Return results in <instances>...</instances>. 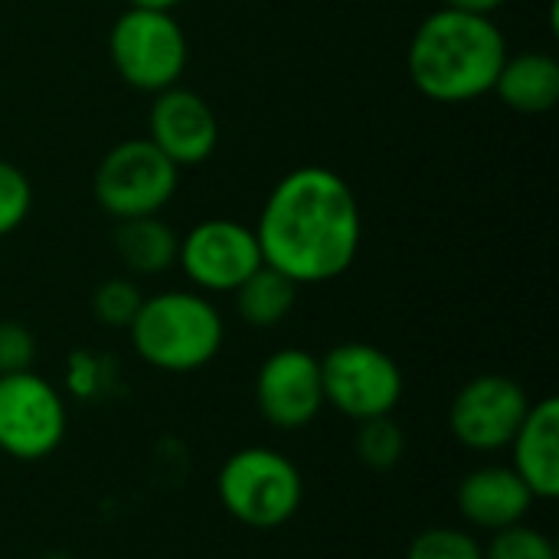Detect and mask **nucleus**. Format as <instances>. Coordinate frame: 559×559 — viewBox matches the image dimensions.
Masks as SVG:
<instances>
[{
  "label": "nucleus",
  "instance_id": "obj_1",
  "mask_svg": "<svg viewBox=\"0 0 559 559\" xmlns=\"http://www.w3.org/2000/svg\"><path fill=\"white\" fill-rule=\"evenodd\" d=\"M364 219L350 183L328 167L285 174L259 216L262 262L298 285L341 278L360 252Z\"/></svg>",
  "mask_w": 559,
  "mask_h": 559
},
{
  "label": "nucleus",
  "instance_id": "obj_2",
  "mask_svg": "<svg viewBox=\"0 0 559 559\" xmlns=\"http://www.w3.org/2000/svg\"><path fill=\"white\" fill-rule=\"evenodd\" d=\"M504 59L508 43L491 16L442 7L419 23L406 66L426 98L462 105L495 88Z\"/></svg>",
  "mask_w": 559,
  "mask_h": 559
},
{
  "label": "nucleus",
  "instance_id": "obj_3",
  "mask_svg": "<svg viewBox=\"0 0 559 559\" xmlns=\"http://www.w3.org/2000/svg\"><path fill=\"white\" fill-rule=\"evenodd\" d=\"M128 334L144 364L164 373H193L219 354L226 328L210 298L164 292L141 301Z\"/></svg>",
  "mask_w": 559,
  "mask_h": 559
},
{
  "label": "nucleus",
  "instance_id": "obj_4",
  "mask_svg": "<svg viewBox=\"0 0 559 559\" xmlns=\"http://www.w3.org/2000/svg\"><path fill=\"white\" fill-rule=\"evenodd\" d=\"M216 495L239 524L252 531H275L301 511L305 478L288 455L249 445L223 462Z\"/></svg>",
  "mask_w": 559,
  "mask_h": 559
},
{
  "label": "nucleus",
  "instance_id": "obj_5",
  "mask_svg": "<svg viewBox=\"0 0 559 559\" xmlns=\"http://www.w3.org/2000/svg\"><path fill=\"white\" fill-rule=\"evenodd\" d=\"M118 75L138 92L174 88L187 69V36L170 10H124L108 36Z\"/></svg>",
  "mask_w": 559,
  "mask_h": 559
},
{
  "label": "nucleus",
  "instance_id": "obj_6",
  "mask_svg": "<svg viewBox=\"0 0 559 559\" xmlns=\"http://www.w3.org/2000/svg\"><path fill=\"white\" fill-rule=\"evenodd\" d=\"M321 386L328 406L354 423H364L396 413L403 400V370L386 350L364 341H347L324 354Z\"/></svg>",
  "mask_w": 559,
  "mask_h": 559
},
{
  "label": "nucleus",
  "instance_id": "obj_7",
  "mask_svg": "<svg viewBox=\"0 0 559 559\" xmlns=\"http://www.w3.org/2000/svg\"><path fill=\"white\" fill-rule=\"evenodd\" d=\"M174 167L147 138L115 144L95 170V200L115 219L157 216L177 193Z\"/></svg>",
  "mask_w": 559,
  "mask_h": 559
},
{
  "label": "nucleus",
  "instance_id": "obj_8",
  "mask_svg": "<svg viewBox=\"0 0 559 559\" xmlns=\"http://www.w3.org/2000/svg\"><path fill=\"white\" fill-rule=\"evenodd\" d=\"M69 429L62 393L33 370L0 377V452L16 462L49 459Z\"/></svg>",
  "mask_w": 559,
  "mask_h": 559
},
{
  "label": "nucleus",
  "instance_id": "obj_9",
  "mask_svg": "<svg viewBox=\"0 0 559 559\" xmlns=\"http://www.w3.org/2000/svg\"><path fill=\"white\" fill-rule=\"evenodd\" d=\"M527 409L531 400L518 380L504 373H481L455 393L449 406V429L465 449L488 455L514 442Z\"/></svg>",
  "mask_w": 559,
  "mask_h": 559
},
{
  "label": "nucleus",
  "instance_id": "obj_10",
  "mask_svg": "<svg viewBox=\"0 0 559 559\" xmlns=\"http://www.w3.org/2000/svg\"><path fill=\"white\" fill-rule=\"evenodd\" d=\"M177 262L203 292H236L255 269L265 265L255 229L236 219H206L193 226L180 239Z\"/></svg>",
  "mask_w": 559,
  "mask_h": 559
},
{
  "label": "nucleus",
  "instance_id": "obj_11",
  "mask_svg": "<svg viewBox=\"0 0 559 559\" xmlns=\"http://www.w3.org/2000/svg\"><path fill=\"white\" fill-rule=\"evenodd\" d=\"M255 406L275 429L295 432L318 419L324 409L321 360L308 350H275L255 377Z\"/></svg>",
  "mask_w": 559,
  "mask_h": 559
},
{
  "label": "nucleus",
  "instance_id": "obj_12",
  "mask_svg": "<svg viewBox=\"0 0 559 559\" xmlns=\"http://www.w3.org/2000/svg\"><path fill=\"white\" fill-rule=\"evenodd\" d=\"M174 167H197L213 157L219 144V121L213 108L190 88H164L151 108L147 138Z\"/></svg>",
  "mask_w": 559,
  "mask_h": 559
},
{
  "label": "nucleus",
  "instance_id": "obj_13",
  "mask_svg": "<svg viewBox=\"0 0 559 559\" xmlns=\"http://www.w3.org/2000/svg\"><path fill=\"white\" fill-rule=\"evenodd\" d=\"M459 511L468 524L481 527V531H504L511 524H521L531 508H534V495L531 488L521 481V475L508 465H481L475 472H468L455 491Z\"/></svg>",
  "mask_w": 559,
  "mask_h": 559
},
{
  "label": "nucleus",
  "instance_id": "obj_14",
  "mask_svg": "<svg viewBox=\"0 0 559 559\" xmlns=\"http://www.w3.org/2000/svg\"><path fill=\"white\" fill-rule=\"evenodd\" d=\"M514 452V472L531 488L537 501L559 498V400L547 396L540 403H531L514 442L508 445Z\"/></svg>",
  "mask_w": 559,
  "mask_h": 559
},
{
  "label": "nucleus",
  "instance_id": "obj_15",
  "mask_svg": "<svg viewBox=\"0 0 559 559\" xmlns=\"http://www.w3.org/2000/svg\"><path fill=\"white\" fill-rule=\"evenodd\" d=\"M491 92H498V98L521 115L554 111L559 102V62L550 52L508 56Z\"/></svg>",
  "mask_w": 559,
  "mask_h": 559
},
{
  "label": "nucleus",
  "instance_id": "obj_16",
  "mask_svg": "<svg viewBox=\"0 0 559 559\" xmlns=\"http://www.w3.org/2000/svg\"><path fill=\"white\" fill-rule=\"evenodd\" d=\"M111 246L131 275H160L177 262L180 239L164 219L134 216V219H118Z\"/></svg>",
  "mask_w": 559,
  "mask_h": 559
},
{
  "label": "nucleus",
  "instance_id": "obj_17",
  "mask_svg": "<svg viewBox=\"0 0 559 559\" xmlns=\"http://www.w3.org/2000/svg\"><path fill=\"white\" fill-rule=\"evenodd\" d=\"M298 282H292L288 275H282L272 265L255 269L233 295H236V311L246 324L252 328H275L282 324L295 301H298Z\"/></svg>",
  "mask_w": 559,
  "mask_h": 559
},
{
  "label": "nucleus",
  "instance_id": "obj_18",
  "mask_svg": "<svg viewBox=\"0 0 559 559\" xmlns=\"http://www.w3.org/2000/svg\"><path fill=\"white\" fill-rule=\"evenodd\" d=\"M406 452V436L403 426L393 416H377L364 419L357 432V455L367 468L373 472H390Z\"/></svg>",
  "mask_w": 559,
  "mask_h": 559
},
{
  "label": "nucleus",
  "instance_id": "obj_19",
  "mask_svg": "<svg viewBox=\"0 0 559 559\" xmlns=\"http://www.w3.org/2000/svg\"><path fill=\"white\" fill-rule=\"evenodd\" d=\"M485 559H559V554L557 544L544 531L521 521L495 531L491 544L485 547Z\"/></svg>",
  "mask_w": 559,
  "mask_h": 559
},
{
  "label": "nucleus",
  "instance_id": "obj_20",
  "mask_svg": "<svg viewBox=\"0 0 559 559\" xmlns=\"http://www.w3.org/2000/svg\"><path fill=\"white\" fill-rule=\"evenodd\" d=\"M144 295L131 278H108L92 295V311L108 328H131Z\"/></svg>",
  "mask_w": 559,
  "mask_h": 559
},
{
  "label": "nucleus",
  "instance_id": "obj_21",
  "mask_svg": "<svg viewBox=\"0 0 559 559\" xmlns=\"http://www.w3.org/2000/svg\"><path fill=\"white\" fill-rule=\"evenodd\" d=\"M406 559H485L481 544L455 527H429L413 544Z\"/></svg>",
  "mask_w": 559,
  "mask_h": 559
},
{
  "label": "nucleus",
  "instance_id": "obj_22",
  "mask_svg": "<svg viewBox=\"0 0 559 559\" xmlns=\"http://www.w3.org/2000/svg\"><path fill=\"white\" fill-rule=\"evenodd\" d=\"M33 206V187L20 167L0 157V239L20 229V223L29 216Z\"/></svg>",
  "mask_w": 559,
  "mask_h": 559
},
{
  "label": "nucleus",
  "instance_id": "obj_23",
  "mask_svg": "<svg viewBox=\"0 0 559 559\" xmlns=\"http://www.w3.org/2000/svg\"><path fill=\"white\" fill-rule=\"evenodd\" d=\"M36 337L20 321H0V377L33 370Z\"/></svg>",
  "mask_w": 559,
  "mask_h": 559
},
{
  "label": "nucleus",
  "instance_id": "obj_24",
  "mask_svg": "<svg viewBox=\"0 0 559 559\" xmlns=\"http://www.w3.org/2000/svg\"><path fill=\"white\" fill-rule=\"evenodd\" d=\"M449 10H462V13H478V16H491L495 10H501L508 0H442Z\"/></svg>",
  "mask_w": 559,
  "mask_h": 559
},
{
  "label": "nucleus",
  "instance_id": "obj_25",
  "mask_svg": "<svg viewBox=\"0 0 559 559\" xmlns=\"http://www.w3.org/2000/svg\"><path fill=\"white\" fill-rule=\"evenodd\" d=\"M131 7H141V10H174L180 0H128Z\"/></svg>",
  "mask_w": 559,
  "mask_h": 559
},
{
  "label": "nucleus",
  "instance_id": "obj_26",
  "mask_svg": "<svg viewBox=\"0 0 559 559\" xmlns=\"http://www.w3.org/2000/svg\"><path fill=\"white\" fill-rule=\"evenodd\" d=\"M43 559H75L72 554H62V550H56V554H46Z\"/></svg>",
  "mask_w": 559,
  "mask_h": 559
}]
</instances>
